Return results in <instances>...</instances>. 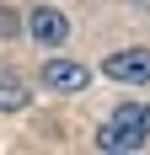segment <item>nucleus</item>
Returning <instances> with one entry per match:
<instances>
[{
  "label": "nucleus",
  "mask_w": 150,
  "mask_h": 155,
  "mask_svg": "<svg viewBox=\"0 0 150 155\" xmlns=\"http://www.w3.org/2000/svg\"><path fill=\"white\" fill-rule=\"evenodd\" d=\"M102 70L113 80H123V86H150V54L145 48H118V54H107Z\"/></svg>",
  "instance_id": "f257e3e1"
},
{
  "label": "nucleus",
  "mask_w": 150,
  "mask_h": 155,
  "mask_svg": "<svg viewBox=\"0 0 150 155\" xmlns=\"http://www.w3.org/2000/svg\"><path fill=\"white\" fill-rule=\"evenodd\" d=\"M27 32H32V43H38V48H59L64 38H70V21H64L54 5H32V16H27Z\"/></svg>",
  "instance_id": "f03ea898"
},
{
  "label": "nucleus",
  "mask_w": 150,
  "mask_h": 155,
  "mask_svg": "<svg viewBox=\"0 0 150 155\" xmlns=\"http://www.w3.org/2000/svg\"><path fill=\"white\" fill-rule=\"evenodd\" d=\"M43 86L48 91H86L91 70L86 64H70V59H43Z\"/></svg>",
  "instance_id": "7ed1b4c3"
},
{
  "label": "nucleus",
  "mask_w": 150,
  "mask_h": 155,
  "mask_svg": "<svg viewBox=\"0 0 150 155\" xmlns=\"http://www.w3.org/2000/svg\"><path fill=\"white\" fill-rule=\"evenodd\" d=\"M139 144H145V134H139V128H129V123H113V118H107V123L97 128V150H107V155L139 150Z\"/></svg>",
  "instance_id": "20e7f679"
},
{
  "label": "nucleus",
  "mask_w": 150,
  "mask_h": 155,
  "mask_svg": "<svg viewBox=\"0 0 150 155\" xmlns=\"http://www.w3.org/2000/svg\"><path fill=\"white\" fill-rule=\"evenodd\" d=\"M113 123H129V128H139L150 139V107H139V102H123V107L113 112Z\"/></svg>",
  "instance_id": "39448f33"
},
{
  "label": "nucleus",
  "mask_w": 150,
  "mask_h": 155,
  "mask_svg": "<svg viewBox=\"0 0 150 155\" xmlns=\"http://www.w3.org/2000/svg\"><path fill=\"white\" fill-rule=\"evenodd\" d=\"M0 107H5V112L27 107V91H22V80H16V75H0Z\"/></svg>",
  "instance_id": "423d86ee"
},
{
  "label": "nucleus",
  "mask_w": 150,
  "mask_h": 155,
  "mask_svg": "<svg viewBox=\"0 0 150 155\" xmlns=\"http://www.w3.org/2000/svg\"><path fill=\"white\" fill-rule=\"evenodd\" d=\"M11 32H16V16H11V11H0V38H11Z\"/></svg>",
  "instance_id": "0eeeda50"
}]
</instances>
